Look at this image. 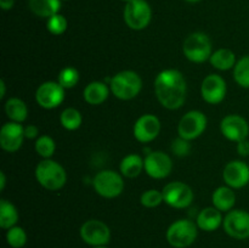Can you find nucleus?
Returning a JSON list of instances; mask_svg holds the SVG:
<instances>
[{
	"instance_id": "a878e982",
	"label": "nucleus",
	"mask_w": 249,
	"mask_h": 248,
	"mask_svg": "<svg viewBox=\"0 0 249 248\" xmlns=\"http://www.w3.org/2000/svg\"><path fill=\"white\" fill-rule=\"evenodd\" d=\"M18 218V211L15 204L5 198L0 199V228L4 230L14 228L16 226Z\"/></svg>"
},
{
	"instance_id": "58836bf2",
	"label": "nucleus",
	"mask_w": 249,
	"mask_h": 248,
	"mask_svg": "<svg viewBox=\"0 0 249 248\" xmlns=\"http://www.w3.org/2000/svg\"><path fill=\"white\" fill-rule=\"evenodd\" d=\"M5 185H6V177H5L4 172H0V190L4 191Z\"/></svg>"
},
{
	"instance_id": "f03ea898",
	"label": "nucleus",
	"mask_w": 249,
	"mask_h": 248,
	"mask_svg": "<svg viewBox=\"0 0 249 248\" xmlns=\"http://www.w3.org/2000/svg\"><path fill=\"white\" fill-rule=\"evenodd\" d=\"M34 175L38 184L49 191H58L67 182V173L63 165L51 158L40 160L36 164Z\"/></svg>"
},
{
	"instance_id": "72a5a7b5",
	"label": "nucleus",
	"mask_w": 249,
	"mask_h": 248,
	"mask_svg": "<svg viewBox=\"0 0 249 248\" xmlns=\"http://www.w3.org/2000/svg\"><path fill=\"white\" fill-rule=\"evenodd\" d=\"M170 151L177 157H185V156H189L190 152H191V143L186 139H182L180 136H178L175 140L172 141Z\"/></svg>"
},
{
	"instance_id": "5701e85b",
	"label": "nucleus",
	"mask_w": 249,
	"mask_h": 248,
	"mask_svg": "<svg viewBox=\"0 0 249 248\" xmlns=\"http://www.w3.org/2000/svg\"><path fill=\"white\" fill-rule=\"evenodd\" d=\"M28 6L36 16L50 18L53 15L60 14L61 0H28Z\"/></svg>"
},
{
	"instance_id": "aec40b11",
	"label": "nucleus",
	"mask_w": 249,
	"mask_h": 248,
	"mask_svg": "<svg viewBox=\"0 0 249 248\" xmlns=\"http://www.w3.org/2000/svg\"><path fill=\"white\" fill-rule=\"evenodd\" d=\"M109 92V84H106L105 82H91L84 88L83 90V97L87 104L92 105V106H97L101 105L108 99Z\"/></svg>"
},
{
	"instance_id": "79ce46f5",
	"label": "nucleus",
	"mask_w": 249,
	"mask_h": 248,
	"mask_svg": "<svg viewBox=\"0 0 249 248\" xmlns=\"http://www.w3.org/2000/svg\"><path fill=\"white\" fill-rule=\"evenodd\" d=\"M122 1H124L126 4V2H129V1H131V0H122Z\"/></svg>"
},
{
	"instance_id": "c85d7f7f",
	"label": "nucleus",
	"mask_w": 249,
	"mask_h": 248,
	"mask_svg": "<svg viewBox=\"0 0 249 248\" xmlns=\"http://www.w3.org/2000/svg\"><path fill=\"white\" fill-rule=\"evenodd\" d=\"M34 148H36V152L38 153L43 159H48V158L53 157V153H55L56 143L51 136L41 135L36 140Z\"/></svg>"
},
{
	"instance_id": "0eeeda50",
	"label": "nucleus",
	"mask_w": 249,
	"mask_h": 248,
	"mask_svg": "<svg viewBox=\"0 0 249 248\" xmlns=\"http://www.w3.org/2000/svg\"><path fill=\"white\" fill-rule=\"evenodd\" d=\"M123 18L130 29L142 31L150 24L152 9L146 0H131L124 6Z\"/></svg>"
},
{
	"instance_id": "393cba45",
	"label": "nucleus",
	"mask_w": 249,
	"mask_h": 248,
	"mask_svg": "<svg viewBox=\"0 0 249 248\" xmlns=\"http://www.w3.org/2000/svg\"><path fill=\"white\" fill-rule=\"evenodd\" d=\"M209 62L214 68L219 71H229L235 67L236 65V55L230 49H218L212 53Z\"/></svg>"
},
{
	"instance_id": "6e6552de",
	"label": "nucleus",
	"mask_w": 249,
	"mask_h": 248,
	"mask_svg": "<svg viewBox=\"0 0 249 248\" xmlns=\"http://www.w3.org/2000/svg\"><path fill=\"white\" fill-rule=\"evenodd\" d=\"M208 119L201 111L192 109L185 113L178 124V134L180 138L192 141L199 138L206 131Z\"/></svg>"
},
{
	"instance_id": "f257e3e1",
	"label": "nucleus",
	"mask_w": 249,
	"mask_h": 248,
	"mask_svg": "<svg viewBox=\"0 0 249 248\" xmlns=\"http://www.w3.org/2000/svg\"><path fill=\"white\" fill-rule=\"evenodd\" d=\"M155 94L164 108L174 111L182 107L186 100L187 84L184 74L174 68L160 71L155 79Z\"/></svg>"
},
{
	"instance_id": "37998d69",
	"label": "nucleus",
	"mask_w": 249,
	"mask_h": 248,
	"mask_svg": "<svg viewBox=\"0 0 249 248\" xmlns=\"http://www.w3.org/2000/svg\"><path fill=\"white\" fill-rule=\"evenodd\" d=\"M61 1H67V0H61Z\"/></svg>"
},
{
	"instance_id": "e433bc0d",
	"label": "nucleus",
	"mask_w": 249,
	"mask_h": 248,
	"mask_svg": "<svg viewBox=\"0 0 249 248\" xmlns=\"http://www.w3.org/2000/svg\"><path fill=\"white\" fill-rule=\"evenodd\" d=\"M15 5V0H0V6L2 10L7 11V10H11Z\"/></svg>"
},
{
	"instance_id": "1a4fd4ad",
	"label": "nucleus",
	"mask_w": 249,
	"mask_h": 248,
	"mask_svg": "<svg viewBox=\"0 0 249 248\" xmlns=\"http://www.w3.org/2000/svg\"><path fill=\"white\" fill-rule=\"evenodd\" d=\"M164 203L175 209H184L194 202V191L182 181H172L162 190Z\"/></svg>"
},
{
	"instance_id": "a19ab883",
	"label": "nucleus",
	"mask_w": 249,
	"mask_h": 248,
	"mask_svg": "<svg viewBox=\"0 0 249 248\" xmlns=\"http://www.w3.org/2000/svg\"><path fill=\"white\" fill-rule=\"evenodd\" d=\"M92 248H107L106 246H96V247H92Z\"/></svg>"
},
{
	"instance_id": "ddd939ff",
	"label": "nucleus",
	"mask_w": 249,
	"mask_h": 248,
	"mask_svg": "<svg viewBox=\"0 0 249 248\" xmlns=\"http://www.w3.org/2000/svg\"><path fill=\"white\" fill-rule=\"evenodd\" d=\"M224 230L230 237L236 240L249 238V213L242 209L228 212L224 218Z\"/></svg>"
},
{
	"instance_id": "412c9836",
	"label": "nucleus",
	"mask_w": 249,
	"mask_h": 248,
	"mask_svg": "<svg viewBox=\"0 0 249 248\" xmlns=\"http://www.w3.org/2000/svg\"><path fill=\"white\" fill-rule=\"evenodd\" d=\"M212 203H213V207H215L220 212L232 211L236 203V195L232 187L226 185V186H220L214 190L212 195Z\"/></svg>"
},
{
	"instance_id": "9b49d317",
	"label": "nucleus",
	"mask_w": 249,
	"mask_h": 248,
	"mask_svg": "<svg viewBox=\"0 0 249 248\" xmlns=\"http://www.w3.org/2000/svg\"><path fill=\"white\" fill-rule=\"evenodd\" d=\"M65 88L58 82L41 83L36 91V101L41 108L53 109L60 106L65 100Z\"/></svg>"
},
{
	"instance_id": "c756f323",
	"label": "nucleus",
	"mask_w": 249,
	"mask_h": 248,
	"mask_svg": "<svg viewBox=\"0 0 249 248\" xmlns=\"http://www.w3.org/2000/svg\"><path fill=\"white\" fill-rule=\"evenodd\" d=\"M79 72L74 67H65L60 71L57 75V82L65 89H72L79 83Z\"/></svg>"
},
{
	"instance_id": "7ed1b4c3",
	"label": "nucleus",
	"mask_w": 249,
	"mask_h": 248,
	"mask_svg": "<svg viewBox=\"0 0 249 248\" xmlns=\"http://www.w3.org/2000/svg\"><path fill=\"white\" fill-rule=\"evenodd\" d=\"M109 89L117 99L129 101L140 94L142 89V79L134 71H121L111 78Z\"/></svg>"
},
{
	"instance_id": "4468645a",
	"label": "nucleus",
	"mask_w": 249,
	"mask_h": 248,
	"mask_svg": "<svg viewBox=\"0 0 249 248\" xmlns=\"http://www.w3.org/2000/svg\"><path fill=\"white\" fill-rule=\"evenodd\" d=\"M160 133V121L155 114H142L136 119L133 126L134 138L141 143H148L155 140Z\"/></svg>"
},
{
	"instance_id": "dca6fc26",
	"label": "nucleus",
	"mask_w": 249,
	"mask_h": 248,
	"mask_svg": "<svg viewBox=\"0 0 249 248\" xmlns=\"http://www.w3.org/2000/svg\"><path fill=\"white\" fill-rule=\"evenodd\" d=\"M228 91L226 82L221 75L209 74L201 84L202 99L209 105H218L224 101Z\"/></svg>"
},
{
	"instance_id": "2eb2a0df",
	"label": "nucleus",
	"mask_w": 249,
	"mask_h": 248,
	"mask_svg": "<svg viewBox=\"0 0 249 248\" xmlns=\"http://www.w3.org/2000/svg\"><path fill=\"white\" fill-rule=\"evenodd\" d=\"M220 131L224 138L233 142L248 139L249 124L248 122L238 114H228L220 122Z\"/></svg>"
},
{
	"instance_id": "c9c22d12",
	"label": "nucleus",
	"mask_w": 249,
	"mask_h": 248,
	"mask_svg": "<svg viewBox=\"0 0 249 248\" xmlns=\"http://www.w3.org/2000/svg\"><path fill=\"white\" fill-rule=\"evenodd\" d=\"M237 152L238 155L242 156V157H247L249 156V140L245 139V140L237 142Z\"/></svg>"
},
{
	"instance_id": "2f4dec72",
	"label": "nucleus",
	"mask_w": 249,
	"mask_h": 248,
	"mask_svg": "<svg viewBox=\"0 0 249 248\" xmlns=\"http://www.w3.org/2000/svg\"><path fill=\"white\" fill-rule=\"evenodd\" d=\"M163 202H164L163 192L156 189L146 190L145 192H142L140 197V203L143 207H146V208H156V207L160 206Z\"/></svg>"
},
{
	"instance_id": "20e7f679",
	"label": "nucleus",
	"mask_w": 249,
	"mask_h": 248,
	"mask_svg": "<svg viewBox=\"0 0 249 248\" xmlns=\"http://www.w3.org/2000/svg\"><path fill=\"white\" fill-rule=\"evenodd\" d=\"M182 53L187 60L194 63H203L209 61L213 53L211 39L202 32L189 34L182 44Z\"/></svg>"
},
{
	"instance_id": "4be33fe9",
	"label": "nucleus",
	"mask_w": 249,
	"mask_h": 248,
	"mask_svg": "<svg viewBox=\"0 0 249 248\" xmlns=\"http://www.w3.org/2000/svg\"><path fill=\"white\" fill-rule=\"evenodd\" d=\"M142 170H145V163H143L141 156L136 155V153H130V155L125 156L119 164V173L128 179L138 177L142 173Z\"/></svg>"
},
{
	"instance_id": "473e14b6",
	"label": "nucleus",
	"mask_w": 249,
	"mask_h": 248,
	"mask_svg": "<svg viewBox=\"0 0 249 248\" xmlns=\"http://www.w3.org/2000/svg\"><path fill=\"white\" fill-rule=\"evenodd\" d=\"M67 18L61 14L53 15V16H51L46 21V28H48V31L53 35H61V34H63L67 31Z\"/></svg>"
},
{
	"instance_id": "423d86ee",
	"label": "nucleus",
	"mask_w": 249,
	"mask_h": 248,
	"mask_svg": "<svg viewBox=\"0 0 249 248\" xmlns=\"http://www.w3.org/2000/svg\"><path fill=\"white\" fill-rule=\"evenodd\" d=\"M198 226L189 219H179L170 224L167 230V241L174 248H186L197 238Z\"/></svg>"
},
{
	"instance_id": "bb28decb",
	"label": "nucleus",
	"mask_w": 249,
	"mask_h": 248,
	"mask_svg": "<svg viewBox=\"0 0 249 248\" xmlns=\"http://www.w3.org/2000/svg\"><path fill=\"white\" fill-rule=\"evenodd\" d=\"M60 123L66 130L73 131L80 128L83 123L82 113L74 107H67L60 114Z\"/></svg>"
},
{
	"instance_id": "6ab92c4d",
	"label": "nucleus",
	"mask_w": 249,
	"mask_h": 248,
	"mask_svg": "<svg viewBox=\"0 0 249 248\" xmlns=\"http://www.w3.org/2000/svg\"><path fill=\"white\" fill-rule=\"evenodd\" d=\"M223 223V212L216 209L215 207H207V208L202 209L196 219V224L198 229L203 231H208V232L218 230Z\"/></svg>"
},
{
	"instance_id": "f3484780",
	"label": "nucleus",
	"mask_w": 249,
	"mask_h": 248,
	"mask_svg": "<svg viewBox=\"0 0 249 248\" xmlns=\"http://www.w3.org/2000/svg\"><path fill=\"white\" fill-rule=\"evenodd\" d=\"M24 139V126L21 123L7 122L0 129V146L6 152L18 151Z\"/></svg>"
},
{
	"instance_id": "9d476101",
	"label": "nucleus",
	"mask_w": 249,
	"mask_h": 248,
	"mask_svg": "<svg viewBox=\"0 0 249 248\" xmlns=\"http://www.w3.org/2000/svg\"><path fill=\"white\" fill-rule=\"evenodd\" d=\"M145 172L152 179H165L173 170V160L168 153L163 151H151L143 158Z\"/></svg>"
},
{
	"instance_id": "f704fd0d",
	"label": "nucleus",
	"mask_w": 249,
	"mask_h": 248,
	"mask_svg": "<svg viewBox=\"0 0 249 248\" xmlns=\"http://www.w3.org/2000/svg\"><path fill=\"white\" fill-rule=\"evenodd\" d=\"M24 136L26 139H38L39 138V128L34 124L24 126Z\"/></svg>"
},
{
	"instance_id": "f8f14e48",
	"label": "nucleus",
	"mask_w": 249,
	"mask_h": 248,
	"mask_svg": "<svg viewBox=\"0 0 249 248\" xmlns=\"http://www.w3.org/2000/svg\"><path fill=\"white\" fill-rule=\"evenodd\" d=\"M80 237L85 243L92 247L106 246L111 240V230L104 221L90 219L80 228Z\"/></svg>"
},
{
	"instance_id": "a211bd4d",
	"label": "nucleus",
	"mask_w": 249,
	"mask_h": 248,
	"mask_svg": "<svg viewBox=\"0 0 249 248\" xmlns=\"http://www.w3.org/2000/svg\"><path fill=\"white\" fill-rule=\"evenodd\" d=\"M223 179L228 186L242 189L249 184V165L243 160H231L225 165Z\"/></svg>"
},
{
	"instance_id": "39448f33",
	"label": "nucleus",
	"mask_w": 249,
	"mask_h": 248,
	"mask_svg": "<svg viewBox=\"0 0 249 248\" xmlns=\"http://www.w3.org/2000/svg\"><path fill=\"white\" fill-rule=\"evenodd\" d=\"M95 192L104 198H116L124 191V179L116 170L105 169L97 173L92 179Z\"/></svg>"
},
{
	"instance_id": "7c9ffc66",
	"label": "nucleus",
	"mask_w": 249,
	"mask_h": 248,
	"mask_svg": "<svg viewBox=\"0 0 249 248\" xmlns=\"http://www.w3.org/2000/svg\"><path fill=\"white\" fill-rule=\"evenodd\" d=\"M6 242L12 248H22L27 243V233L21 226H14L6 231Z\"/></svg>"
},
{
	"instance_id": "cd10ccee",
	"label": "nucleus",
	"mask_w": 249,
	"mask_h": 248,
	"mask_svg": "<svg viewBox=\"0 0 249 248\" xmlns=\"http://www.w3.org/2000/svg\"><path fill=\"white\" fill-rule=\"evenodd\" d=\"M233 79L241 88L249 89V55L243 56L233 67Z\"/></svg>"
},
{
	"instance_id": "4c0bfd02",
	"label": "nucleus",
	"mask_w": 249,
	"mask_h": 248,
	"mask_svg": "<svg viewBox=\"0 0 249 248\" xmlns=\"http://www.w3.org/2000/svg\"><path fill=\"white\" fill-rule=\"evenodd\" d=\"M6 95V84H5L4 79L0 80V99H4Z\"/></svg>"
},
{
	"instance_id": "ea45409f",
	"label": "nucleus",
	"mask_w": 249,
	"mask_h": 248,
	"mask_svg": "<svg viewBox=\"0 0 249 248\" xmlns=\"http://www.w3.org/2000/svg\"><path fill=\"white\" fill-rule=\"evenodd\" d=\"M187 2H198V1H201V0H186Z\"/></svg>"
},
{
	"instance_id": "b1692460",
	"label": "nucleus",
	"mask_w": 249,
	"mask_h": 248,
	"mask_svg": "<svg viewBox=\"0 0 249 248\" xmlns=\"http://www.w3.org/2000/svg\"><path fill=\"white\" fill-rule=\"evenodd\" d=\"M5 113L10 122L22 124L28 118V107H27L26 102L19 97H10L5 102Z\"/></svg>"
}]
</instances>
